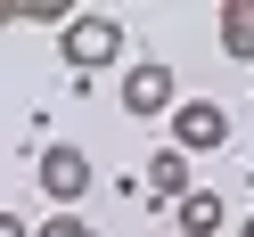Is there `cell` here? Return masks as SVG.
<instances>
[{
    "instance_id": "6da1fadb",
    "label": "cell",
    "mask_w": 254,
    "mask_h": 237,
    "mask_svg": "<svg viewBox=\"0 0 254 237\" xmlns=\"http://www.w3.org/2000/svg\"><path fill=\"white\" fill-rule=\"evenodd\" d=\"M58 49H66V66H74V74L115 66V57H123V17H107V8H74L66 33H58Z\"/></svg>"
},
{
    "instance_id": "7a4b0ae2",
    "label": "cell",
    "mask_w": 254,
    "mask_h": 237,
    "mask_svg": "<svg viewBox=\"0 0 254 237\" xmlns=\"http://www.w3.org/2000/svg\"><path fill=\"white\" fill-rule=\"evenodd\" d=\"M172 147L197 164V155H213V147H230V106H213V98H181L172 106Z\"/></svg>"
},
{
    "instance_id": "3957f363",
    "label": "cell",
    "mask_w": 254,
    "mask_h": 237,
    "mask_svg": "<svg viewBox=\"0 0 254 237\" xmlns=\"http://www.w3.org/2000/svg\"><path fill=\"white\" fill-rule=\"evenodd\" d=\"M90 180H99V172H90V155L74 147V139H58V147H41V188H50V196L66 204V213H74V204L90 196Z\"/></svg>"
},
{
    "instance_id": "277c9868",
    "label": "cell",
    "mask_w": 254,
    "mask_h": 237,
    "mask_svg": "<svg viewBox=\"0 0 254 237\" xmlns=\"http://www.w3.org/2000/svg\"><path fill=\"white\" fill-rule=\"evenodd\" d=\"M172 106H181V98H172V66H164V57H139V66L123 74V115L148 123V115H172Z\"/></svg>"
},
{
    "instance_id": "5b68a950",
    "label": "cell",
    "mask_w": 254,
    "mask_h": 237,
    "mask_svg": "<svg viewBox=\"0 0 254 237\" xmlns=\"http://www.w3.org/2000/svg\"><path fill=\"white\" fill-rule=\"evenodd\" d=\"M189 188H197V180H189V155H181V147H156V155H148V196H156V204H181Z\"/></svg>"
},
{
    "instance_id": "8992f818",
    "label": "cell",
    "mask_w": 254,
    "mask_h": 237,
    "mask_svg": "<svg viewBox=\"0 0 254 237\" xmlns=\"http://www.w3.org/2000/svg\"><path fill=\"white\" fill-rule=\"evenodd\" d=\"M172 221H181V237H213L221 221H230V204H221L213 188H189V196L172 204Z\"/></svg>"
},
{
    "instance_id": "52a82bcc",
    "label": "cell",
    "mask_w": 254,
    "mask_h": 237,
    "mask_svg": "<svg viewBox=\"0 0 254 237\" xmlns=\"http://www.w3.org/2000/svg\"><path fill=\"white\" fill-rule=\"evenodd\" d=\"M213 33H221L230 57H254V0H221V8H213Z\"/></svg>"
},
{
    "instance_id": "ba28073f",
    "label": "cell",
    "mask_w": 254,
    "mask_h": 237,
    "mask_svg": "<svg viewBox=\"0 0 254 237\" xmlns=\"http://www.w3.org/2000/svg\"><path fill=\"white\" fill-rule=\"evenodd\" d=\"M33 237H99V229H90V221L82 213H50V221H41V229Z\"/></svg>"
},
{
    "instance_id": "9c48e42d",
    "label": "cell",
    "mask_w": 254,
    "mask_h": 237,
    "mask_svg": "<svg viewBox=\"0 0 254 237\" xmlns=\"http://www.w3.org/2000/svg\"><path fill=\"white\" fill-rule=\"evenodd\" d=\"M0 237H33V221H25V213H0Z\"/></svg>"
},
{
    "instance_id": "30bf717a",
    "label": "cell",
    "mask_w": 254,
    "mask_h": 237,
    "mask_svg": "<svg viewBox=\"0 0 254 237\" xmlns=\"http://www.w3.org/2000/svg\"><path fill=\"white\" fill-rule=\"evenodd\" d=\"M0 25H25V0H0Z\"/></svg>"
},
{
    "instance_id": "8fae6325",
    "label": "cell",
    "mask_w": 254,
    "mask_h": 237,
    "mask_svg": "<svg viewBox=\"0 0 254 237\" xmlns=\"http://www.w3.org/2000/svg\"><path fill=\"white\" fill-rule=\"evenodd\" d=\"M238 237H254V221H246V229H238Z\"/></svg>"
}]
</instances>
